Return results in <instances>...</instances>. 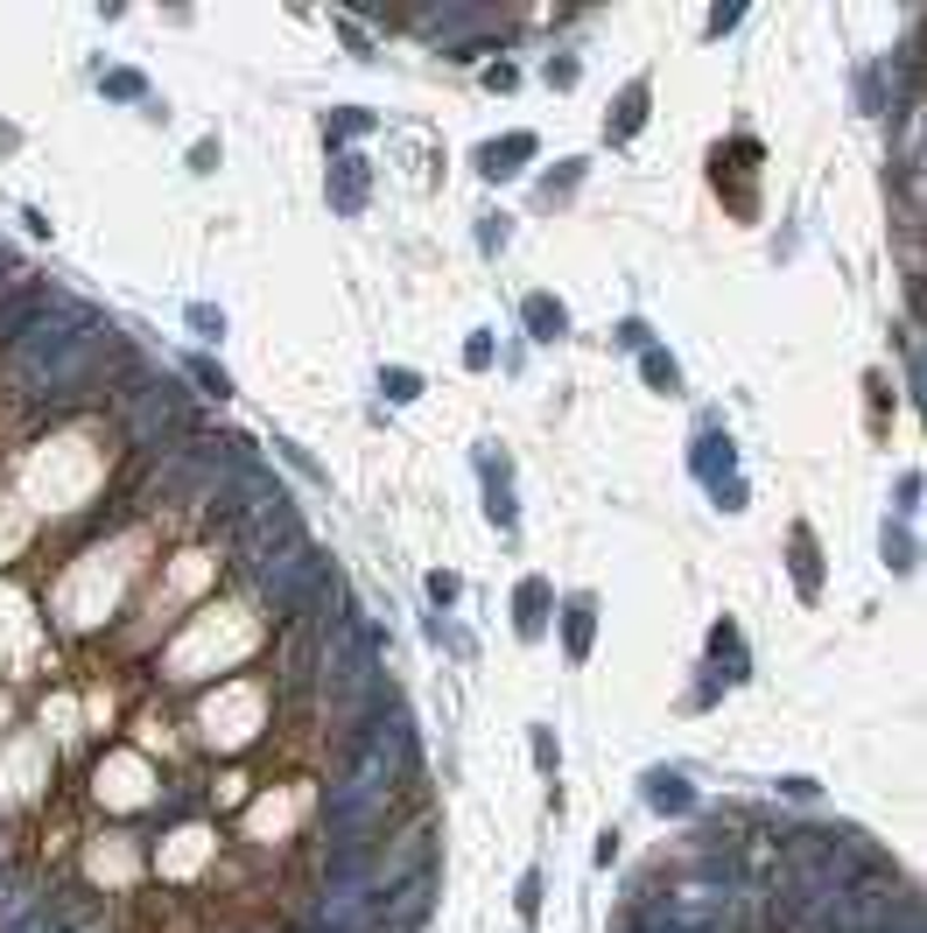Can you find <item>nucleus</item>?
<instances>
[{
	"label": "nucleus",
	"mask_w": 927,
	"mask_h": 933,
	"mask_svg": "<svg viewBox=\"0 0 927 933\" xmlns=\"http://www.w3.org/2000/svg\"><path fill=\"white\" fill-rule=\"evenodd\" d=\"M42 913V884L29 871H0V933H14L21 920Z\"/></svg>",
	"instance_id": "f257e3e1"
},
{
	"label": "nucleus",
	"mask_w": 927,
	"mask_h": 933,
	"mask_svg": "<svg viewBox=\"0 0 927 933\" xmlns=\"http://www.w3.org/2000/svg\"><path fill=\"white\" fill-rule=\"evenodd\" d=\"M42 302H50V281H29V288H14L8 302H0V351H8L21 330H29L42 317Z\"/></svg>",
	"instance_id": "f03ea898"
},
{
	"label": "nucleus",
	"mask_w": 927,
	"mask_h": 933,
	"mask_svg": "<svg viewBox=\"0 0 927 933\" xmlns=\"http://www.w3.org/2000/svg\"><path fill=\"white\" fill-rule=\"evenodd\" d=\"M520 154H535V141H527V133H514V141H499V148H485L478 169H485V175H506V162H520Z\"/></svg>",
	"instance_id": "7ed1b4c3"
},
{
	"label": "nucleus",
	"mask_w": 927,
	"mask_h": 933,
	"mask_svg": "<svg viewBox=\"0 0 927 933\" xmlns=\"http://www.w3.org/2000/svg\"><path fill=\"white\" fill-rule=\"evenodd\" d=\"M647 800H654V807H689V786H681L675 772H654V780H647Z\"/></svg>",
	"instance_id": "20e7f679"
},
{
	"label": "nucleus",
	"mask_w": 927,
	"mask_h": 933,
	"mask_svg": "<svg viewBox=\"0 0 927 933\" xmlns=\"http://www.w3.org/2000/svg\"><path fill=\"white\" fill-rule=\"evenodd\" d=\"M541 604H548V590L527 583V590H520V632H541Z\"/></svg>",
	"instance_id": "39448f33"
},
{
	"label": "nucleus",
	"mask_w": 927,
	"mask_h": 933,
	"mask_svg": "<svg viewBox=\"0 0 927 933\" xmlns=\"http://www.w3.org/2000/svg\"><path fill=\"white\" fill-rule=\"evenodd\" d=\"M527 323H535V330H541V338H556V330H562V309L535 295V302H527Z\"/></svg>",
	"instance_id": "423d86ee"
},
{
	"label": "nucleus",
	"mask_w": 927,
	"mask_h": 933,
	"mask_svg": "<svg viewBox=\"0 0 927 933\" xmlns=\"http://www.w3.org/2000/svg\"><path fill=\"white\" fill-rule=\"evenodd\" d=\"M584 646H590V604L569 611V653H584Z\"/></svg>",
	"instance_id": "0eeeda50"
},
{
	"label": "nucleus",
	"mask_w": 927,
	"mask_h": 933,
	"mask_svg": "<svg viewBox=\"0 0 927 933\" xmlns=\"http://www.w3.org/2000/svg\"><path fill=\"white\" fill-rule=\"evenodd\" d=\"M696 463H702V471H724V463H731V457H724V435H702V457Z\"/></svg>",
	"instance_id": "6e6552de"
},
{
	"label": "nucleus",
	"mask_w": 927,
	"mask_h": 933,
	"mask_svg": "<svg viewBox=\"0 0 927 933\" xmlns=\"http://www.w3.org/2000/svg\"><path fill=\"white\" fill-rule=\"evenodd\" d=\"M387 393L393 400H415V372H387Z\"/></svg>",
	"instance_id": "1a4fd4ad"
},
{
	"label": "nucleus",
	"mask_w": 927,
	"mask_h": 933,
	"mask_svg": "<svg viewBox=\"0 0 927 933\" xmlns=\"http://www.w3.org/2000/svg\"><path fill=\"white\" fill-rule=\"evenodd\" d=\"M639 127V92H626V106H618V133H632Z\"/></svg>",
	"instance_id": "9d476101"
}]
</instances>
